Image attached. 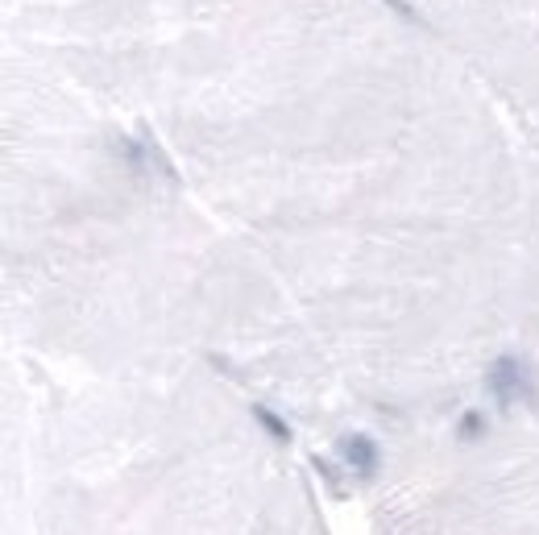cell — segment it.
Returning a JSON list of instances; mask_svg holds the SVG:
<instances>
[{"instance_id":"cell-1","label":"cell","mask_w":539,"mask_h":535,"mask_svg":"<svg viewBox=\"0 0 539 535\" xmlns=\"http://www.w3.org/2000/svg\"><path fill=\"white\" fill-rule=\"evenodd\" d=\"M490 390H494V399L498 407H515V403H527V407H539V378L535 370L523 361V357H498L490 365V374H486Z\"/></svg>"},{"instance_id":"cell-2","label":"cell","mask_w":539,"mask_h":535,"mask_svg":"<svg viewBox=\"0 0 539 535\" xmlns=\"http://www.w3.org/2000/svg\"><path fill=\"white\" fill-rule=\"evenodd\" d=\"M340 457H345V465L357 473V477H365V482H370V477L378 473V444L370 440V436H345L340 440Z\"/></svg>"},{"instance_id":"cell-3","label":"cell","mask_w":539,"mask_h":535,"mask_svg":"<svg viewBox=\"0 0 539 535\" xmlns=\"http://www.w3.org/2000/svg\"><path fill=\"white\" fill-rule=\"evenodd\" d=\"M253 419H258V424H262V428H266V432H270L278 444H287V440H291V428L282 424V419H278L270 407H262V403H258V407H253Z\"/></svg>"},{"instance_id":"cell-4","label":"cell","mask_w":539,"mask_h":535,"mask_svg":"<svg viewBox=\"0 0 539 535\" xmlns=\"http://www.w3.org/2000/svg\"><path fill=\"white\" fill-rule=\"evenodd\" d=\"M477 436H486V419H481L477 411H465V419H461V440H477Z\"/></svg>"},{"instance_id":"cell-5","label":"cell","mask_w":539,"mask_h":535,"mask_svg":"<svg viewBox=\"0 0 539 535\" xmlns=\"http://www.w3.org/2000/svg\"><path fill=\"white\" fill-rule=\"evenodd\" d=\"M386 5H390L394 13H399L403 21H411V25H419V21H423V17L415 13V5H407V0H386Z\"/></svg>"}]
</instances>
